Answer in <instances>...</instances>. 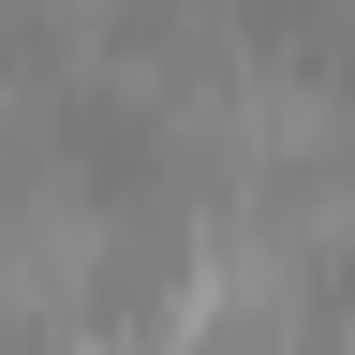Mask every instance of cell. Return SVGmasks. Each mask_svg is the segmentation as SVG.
Listing matches in <instances>:
<instances>
[{"label": "cell", "instance_id": "6da1fadb", "mask_svg": "<svg viewBox=\"0 0 355 355\" xmlns=\"http://www.w3.org/2000/svg\"><path fill=\"white\" fill-rule=\"evenodd\" d=\"M60 15H74V30H89V15H104V0H60Z\"/></svg>", "mask_w": 355, "mask_h": 355}]
</instances>
